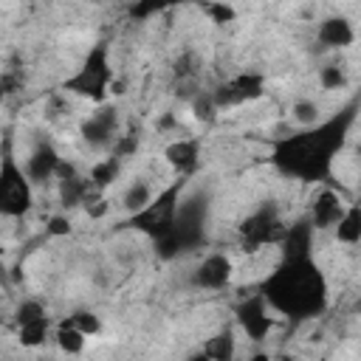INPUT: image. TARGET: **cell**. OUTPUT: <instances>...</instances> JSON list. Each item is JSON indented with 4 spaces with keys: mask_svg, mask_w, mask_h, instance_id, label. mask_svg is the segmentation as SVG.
Instances as JSON below:
<instances>
[{
    "mask_svg": "<svg viewBox=\"0 0 361 361\" xmlns=\"http://www.w3.org/2000/svg\"><path fill=\"white\" fill-rule=\"evenodd\" d=\"M355 110H358V102H350L330 118L276 138L271 144V164L282 175L296 178L302 183L327 180L333 172V158L341 152L347 133L355 121Z\"/></svg>",
    "mask_w": 361,
    "mask_h": 361,
    "instance_id": "cell-1",
    "label": "cell"
},
{
    "mask_svg": "<svg viewBox=\"0 0 361 361\" xmlns=\"http://www.w3.org/2000/svg\"><path fill=\"white\" fill-rule=\"evenodd\" d=\"M268 307L290 322H305L327 310V279L313 257L282 259L259 285Z\"/></svg>",
    "mask_w": 361,
    "mask_h": 361,
    "instance_id": "cell-2",
    "label": "cell"
},
{
    "mask_svg": "<svg viewBox=\"0 0 361 361\" xmlns=\"http://www.w3.org/2000/svg\"><path fill=\"white\" fill-rule=\"evenodd\" d=\"M206 217H209V203L203 195H189L180 200L175 226L169 234L152 240L155 257L158 259H175L186 251H195L206 243Z\"/></svg>",
    "mask_w": 361,
    "mask_h": 361,
    "instance_id": "cell-3",
    "label": "cell"
},
{
    "mask_svg": "<svg viewBox=\"0 0 361 361\" xmlns=\"http://www.w3.org/2000/svg\"><path fill=\"white\" fill-rule=\"evenodd\" d=\"M113 82H116V76H113V65H110V45L107 42H96L85 54V59L76 68V73H71L62 82V90H68V93H73L79 99L102 104L107 99Z\"/></svg>",
    "mask_w": 361,
    "mask_h": 361,
    "instance_id": "cell-4",
    "label": "cell"
},
{
    "mask_svg": "<svg viewBox=\"0 0 361 361\" xmlns=\"http://www.w3.org/2000/svg\"><path fill=\"white\" fill-rule=\"evenodd\" d=\"M183 189H186V178H175L169 186H164L152 203L138 212V214H130L121 226L127 228H135L141 234H147L149 240H158L164 234L172 231L175 226V217H178V209H180V200H183Z\"/></svg>",
    "mask_w": 361,
    "mask_h": 361,
    "instance_id": "cell-5",
    "label": "cell"
},
{
    "mask_svg": "<svg viewBox=\"0 0 361 361\" xmlns=\"http://www.w3.org/2000/svg\"><path fill=\"white\" fill-rule=\"evenodd\" d=\"M34 206V183L25 175V169L14 161L8 149V138L3 147V161H0V212L6 217H23Z\"/></svg>",
    "mask_w": 361,
    "mask_h": 361,
    "instance_id": "cell-6",
    "label": "cell"
},
{
    "mask_svg": "<svg viewBox=\"0 0 361 361\" xmlns=\"http://www.w3.org/2000/svg\"><path fill=\"white\" fill-rule=\"evenodd\" d=\"M285 223L276 212L274 203H262L257 212H251L248 217H243L237 234H240V248L254 254L259 251L262 245H271V243H282L285 237Z\"/></svg>",
    "mask_w": 361,
    "mask_h": 361,
    "instance_id": "cell-7",
    "label": "cell"
},
{
    "mask_svg": "<svg viewBox=\"0 0 361 361\" xmlns=\"http://www.w3.org/2000/svg\"><path fill=\"white\" fill-rule=\"evenodd\" d=\"M262 93H265V76L251 71V73H240V76H231V79L220 82L212 90V99H214L217 110H226V107H237V104L254 102Z\"/></svg>",
    "mask_w": 361,
    "mask_h": 361,
    "instance_id": "cell-8",
    "label": "cell"
},
{
    "mask_svg": "<svg viewBox=\"0 0 361 361\" xmlns=\"http://www.w3.org/2000/svg\"><path fill=\"white\" fill-rule=\"evenodd\" d=\"M116 130H118V110L110 107V104H99V107L82 121V127H79L85 144L93 147V149H107V147L113 149V144H116V138H118Z\"/></svg>",
    "mask_w": 361,
    "mask_h": 361,
    "instance_id": "cell-9",
    "label": "cell"
},
{
    "mask_svg": "<svg viewBox=\"0 0 361 361\" xmlns=\"http://www.w3.org/2000/svg\"><path fill=\"white\" fill-rule=\"evenodd\" d=\"M237 324L243 327V333L251 341L268 338V333L274 327V316H271V307H268V302H265V296L259 290L237 305Z\"/></svg>",
    "mask_w": 361,
    "mask_h": 361,
    "instance_id": "cell-10",
    "label": "cell"
},
{
    "mask_svg": "<svg viewBox=\"0 0 361 361\" xmlns=\"http://www.w3.org/2000/svg\"><path fill=\"white\" fill-rule=\"evenodd\" d=\"M189 279L197 290H220L231 282V259L226 254H209L192 268Z\"/></svg>",
    "mask_w": 361,
    "mask_h": 361,
    "instance_id": "cell-11",
    "label": "cell"
},
{
    "mask_svg": "<svg viewBox=\"0 0 361 361\" xmlns=\"http://www.w3.org/2000/svg\"><path fill=\"white\" fill-rule=\"evenodd\" d=\"M344 200L338 197V192H333V189H322V192H316V197L310 200V226L316 228V231H324V228H336L338 226V220L344 217Z\"/></svg>",
    "mask_w": 361,
    "mask_h": 361,
    "instance_id": "cell-12",
    "label": "cell"
},
{
    "mask_svg": "<svg viewBox=\"0 0 361 361\" xmlns=\"http://www.w3.org/2000/svg\"><path fill=\"white\" fill-rule=\"evenodd\" d=\"M164 161L178 172V178H189L200 166V141L197 138H178L164 147Z\"/></svg>",
    "mask_w": 361,
    "mask_h": 361,
    "instance_id": "cell-13",
    "label": "cell"
},
{
    "mask_svg": "<svg viewBox=\"0 0 361 361\" xmlns=\"http://www.w3.org/2000/svg\"><path fill=\"white\" fill-rule=\"evenodd\" d=\"M59 164H62V158L54 149V144L51 141H37L28 161H25V175L31 178V183H45V180L56 178Z\"/></svg>",
    "mask_w": 361,
    "mask_h": 361,
    "instance_id": "cell-14",
    "label": "cell"
},
{
    "mask_svg": "<svg viewBox=\"0 0 361 361\" xmlns=\"http://www.w3.org/2000/svg\"><path fill=\"white\" fill-rule=\"evenodd\" d=\"M316 37L324 48H333V51H341V48H350L355 42V28L347 17L341 14H333V17H324L316 28Z\"/></svg>",
    "mask_w": 361,
    "mask_h": 361,
    "instance_id": "cell-15",
    "label": "cell"
},
{
    "mask_svg": "<svg viewBox=\"0 0 361 361\" xmlns=\"http://www.w3.org/2000/svg\"><path fill=\"white\" fill-rule=\"evenodd\" d=\"M313 226L310 220H296L285 228V237H282V259H302V257H310L313 251Z\"/></svg>",
    "mask_w": 361,
    "mask_h": 361,
    "instance_id": "cell-16",
    "label": "cell"
},
{
    "mask_svg": "<svg viewBox=\"0 0 361 361\" xmlns=\"http://www.w3.org/2000/svg\"><path fill=\"white\" fill-rule=\"evenodd\" d=\"M212 361H234L237 355V338H234V330L231 327H220L214 336H209L200 347Z\"/></svg>",
    "mask_w": 361,
    "mask_h": 361,
    "instance_id": "cell-17",
    "label": "cell"
},
{
    "mask_svg": "<svg viewBox=\"0 0 361 361\" xmlns=\"http://www.w3.org/2000/svg\"><path fill=\"white\" fill-rule=\"evenodd\" d=\"M333 231H336V240L344 243V245H355V243H361V203L347 206L344 217L338 220V226H336Z\"/></svg>",
    "mask_w": 361,
    "mask_h": 361,
    "instance_id": "cell-18",
    "label": "cell"
},
{
    "mask_svg": "<svg viewBox=\"0 0 361 361\" xmlns=\"http://www.w3.org/2000/svg\"><path fill=\"white\" fill-rule=\"evenodd\" d=\"M54 341H56V347H59L65 355H79V353L85 350L87 336L79 333L68 319H62V322L56 324V330H54Z\"/></svg>",
    "mask_w": 361,
    "mask_h": 361,
    "instance_id": "cell-19",
    "label": "cell"
},
{
    "mask_svg": "<svg viewBox=\"0 0 361 361\" xmlns=\"http://www.w3.org/2000/svg\"><path fill=\"white\" fill-rule=\"evenodd\" d=\"M152 189H149V183L147 180H133L130 186H127V192H124V197H121V206H124V212L127 214H138V212H144L149 203H152Z\"/></svg>",
    "mask_w": 361,
    "mask_h": 361,
    "instance_id": "cell-20",
    "label": "cell"
},
{
    "mask_svg": "<svg viewBox=\"0 0 361 361\" xmlns=\"http://www.w3.org/2000/svg\"><path fill=\"white\" fill-rule=\"evenodd\" d=\"M118 169H121V161L113 158V155H107V158H102V161H96V164L90 166V175H87V178H90V183L96 186V192H104L107 186L116 183Z\"/></svg>",
    "mask_w": 361,
    "mask_h": 361,
    "instance_id": "cell-21",
    "label": "cell"
},
{
    "mask_svg": "<svg viewBox=\"0 0 361 361\" xmlns=\"http://www.w3.org/2000/svg\"><path fill=\"white\" fill-rule=\"evenodd\" d=\"M48 330H51V319L42 316L37 322H28V324L17 327V338H20L23 347H39L48 338Z\"/></svg>",
    "mask_w": 361,
    "mask_h": 361,
    "instance_id": "cell-22",
    "label": "cell"
},
{
    "mask_svg": "<svg viewBox=\"0 0 361 361\" xmlns=\"http://www.w3.org/2000/svg\"><path fill=\"white\" fill-rule=\"evenodd\" d=\"M192 113H195V118L197 121H206V124H212L214 118H217V104H214V99H212V90L209 93H197L195 99H192Z\"/></svg>",
    "mask_w": 361,
    "mask_h": 361,
    "instance_id": "cell-23",
    "label": "cell"
},
{
    "mask_svg": "<svg viewBox=\"0 0 361 361\" xmlns=\"http://www.w3.org/2000/svg\"><path fill=\"white\" fill-rule=\"evenodd\" d=\"M68 322H71L79 333H85V336H96V333L102 330V319H99L93 310H76V313L68 316Z\"/></svg>",
    "mask_w": 361,
    "mask_h": 361,
    "instance_id": "cell-24",
    "label": "cell"
},
{
    "mask_svg": "<svg viewBox=\"0 0 361 361\" xmlns=\"http://www.w3.org/2000/svg\"><path fill=\"white\" fill-rule=\"evenodd\" d=\"M319 85H322L324 90H338V87H344V85H347V73H344V68L336 65V62L324 65V68L319 71Z\"/></svg>",
    "mask_w": 361,
    "mask_h": 361,
    "instance_id": "cell-25",
    "label": "cell"
},
{
    "mask_svg": "<svg viewBox=\"0 0 361 361\" xmlns=\"http://www.w3.org/2000/svg\"><path fill=\"white\" fill-rule=\"evenodd\" d=\"M42 316H48V313H45L42 302H37V299H25V302H20L17 310H14L17 327H23V324H28V322H37V319H42Z\"/></svg>",
    "mask_w": 361,
    "mask_h": 361,
    "instance_id": "cell-26",
    "label": "cell"
},
{
    "mask_svg": "<svg viewBox=\"0 0 361 361\" xmlns=\"http://www.w3.org/2000/svg\"><path fill=\"white\" fill-rule=\"evenodd\" d=\"M293 118L302 124V127H313L319 124V104L310 102V99H302L293 104Z\"/></svg>",
    "mask_w": 361,
    "mask_h": 361,
    "instance_id": "cell-27",
    "label": "cell"
},
{
    "mask_svg": "<svg viewBox=\"0 0 361 361\" xmlns=\"http://www.w3.org/2000/svg\"><path fill=\"white\" fill-rule=\"evenodd\" d=\"M200 8H203V14H209V20H212V23H217V25L231 23V20L237 17L234 6H228V3H203Z\"/></svg>",
    "mask_w": 361,
    "mask_h": 361,
    "instance_id": "cell-28",
    "label": "cell"
},
{
    "mask_svg": "<svg viewBox=\"0 0 361 361\" xmlns=\"http://www.w3.org/2000/svg\"><path fill=\"white\" fill-rule=\"evenodd\" d=\"M138 149V138L133 135V133H127V135H118L116 138V144H113V158H118V161H124V158H130L133 152Z\"/></svg>",
    "mask_w": 361,
    "mask_h": 361,
    "instance_id": "cell-29",
    "label": "cell"
},
{
    "mask_svg": "<svg viewBox=\"0 0 361 361\" xmlns=\"http://www.w3.org/2000/svg\"><path fill=\"white\" fill-rule=\"evenodd\" d=\"M45 231H48L51 237H68V234H71V220H68L65 214H54V217L48 220Z\"/></svg>",
    "mask_w": 361,
    "mask_h": 361,
    "instance_id": "cell-30",
    "label": "cell"
},
{
    "mask_svg": "<svg viewBox=\"0 0 361 361\" xmlns=\"http://www.w3.org/2000/svg\"><path fill=\"white\" fill-rule=\"evenodd\" d=\"M164 6L161 3H135V6H130V17H135V20H147L149 14H158Z\"/></svg>",
    "mask_w": 361,
    "mask_h": 361,
    "instance_id": "cell-31",
    "label": "cell"
},
{
    "mask_svg": "<svg viewBox=\"0 0 361 361\" xmlns=\"http://www.w3.org/2000/svg\"><path fill=\"white\" fill-rule=\"evenodd\" d=\"M85 209H87V214H90V217H102V214L107 212V200L99 195V197H93V200L85 206Z\"/></svg>",
    "mask_w": 361,
    "mask_h": 361,
    "instance_id": "cell-32",
    "label": "cell"
},
{
    "mask_svg": "<svg viewBox=\"0 0 361 361\" xmlns=\"http://www.w3.org/2000/svg\"><path fill=\"white\" fill-rule=\"evenodd\" d=\"M17 85H23V79H17L11 71H6V73H3V93H14Z\"/></svg>",
    "mask_w": 361,
    "mask_h": 361,
    "instance_id": "cell-33",
    "label": "cell"
},
{
    "mask_svg": "<svg viewBox=\"0 0 361 361\" xmlns=\"http://www.w3.org/2000/svg\"><path fill=\"white\" fill-rule=\"evenodd\" d=\"M186 361H212V358H209V355H206L203 350H197V353H195V355H189Z\"/></svg>",
    "mask_w": 361,
    "mask_h": 361,
    "instance_id": "cell-34",
    "label": "cell"
},
{
    "mask_svg": "<svg viewBox=\"0 0 361 361\" xmlns=\"http://www.w3.org/2000/svg\"><path fill=\"white\" fill-rule=\"evenodd\" d=\"M248 361H274V358H271V355H265V353H257V355H251Z\"/></svg>",
    "mask_w": 361,
    "mask_h": 361,
    "instance_id": "cell-35",
    "label": "cell"
},
{
    "mask_svg": "<svg viewBox=\"0 0 361 361\" xmlns=\"http://www.w3.org/2000/svg\"><path fill=\"white\" fill-rule=\"evenodd\" d=\"M355 310H358V313H361V302H358V305H355Z\"/></svg>",
    "mask_w": 361,
    "mask_h": 361,
    "instance_id": "cell-36",
    "label": "cell"
},
{
    "mask_svg": "<svg viewBox=\"0 0 361 361\" xmlns=\"http://www.w3.org/2000/svg\"><path fill=\"white\" fill-rule=\"evenodd\" d=\"M279 361H290V358H279Z\"/></svg>",
    "mask_w": 361,
    "mask_h": 361,
    "instance_id": "cell-37",
    "label": "cell"
},
{
    "mask_svg": "<svg viewBox=\"0 0 361 361\" xmlns=\"http://www.w3.org/2000/svg\"><path fill=\"white\" fill-rule=\"evenodd\" d=\"M358 155H361V147H358Z\"/></svg>",
    "mask_w": 361,
    "mask_h": 361,
    "instance_id": "cell-38",
    "label": "cell"
}]
</instances>
